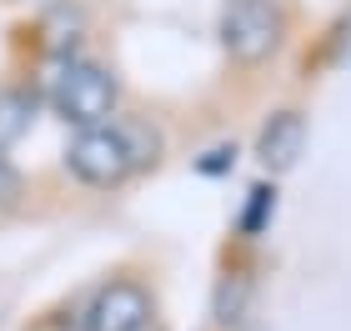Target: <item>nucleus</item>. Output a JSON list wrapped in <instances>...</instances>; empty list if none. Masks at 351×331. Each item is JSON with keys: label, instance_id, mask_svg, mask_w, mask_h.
Wrapping results in <instances>:
<instances>
[{"label": "nucleus", "instance_id": "1", "mask_svg": "<svg viewBox=\"0 0 351 331\" xmlns=\"http://www.w3.org/2000/svg\"><path fill=\"white\" fill-rule=\"evenodd\" d=\"M156 151H161V136L146 121H106L66 146V171L86 186H121L131 171L151 166Z\"/></svg>", "mask_w": 351, "mask_h": 331}, {"label": "nucleus", "instance_id": "2", "mask_svg": "<svg viewBox=\"0 0 351 331\" xmlns=\"http://www.w3.org/2000/svg\"><path fill=\"white\" fill-rule=\"evenodd\" d=\"M51 101H56L60 116L71 125H81V131L106 125L110 110H116V75L106 66H95V60H66V66L56 71V81H51Z\"/></svg>", "mask_w": 351, "mask_h": 331}, {"label": "nucleus", "instance_id": "3", "mask_svg": "<svg viewBox=\"0 0 351 331\" xmlns=\"http://www.w3.org/2000/svg\"><path fill=\"white\" fill-rule=\"evenodd\" d=\"M281 30H286V21L271 0H226V10H221V45L246 66H256V60L276 51Z\"/></svg>", "mask_w": 351, "mask_h": 331}, {"label": "nucleus", "instance_id": "4", "mask_svg": "<svg viewBox=\"0 0 351 331\" xmlns=\"http://www.w3.org/2000/svg\"><path fill=\"white\" fill-rule=\"evenodd\" d=\"M151 321V296L141 281H110L86 306V331H136Z\"/></svg>", "mask_w": 351, "mask_h": 331}, {"label": "nucleus", "instance_id": "5", "mask_svg": "<svg viewBox=\"0 0 351 331\" xmlns=\"http://www.w3.org/2000/svg\"><path fill=\"white\" fill-rule=\"evenodd\" d=\"M301 140H306V121H301L296 110H276V116L261 125V140H256L261 166H266V171H286V166H296Z\"/></svg>", "mask_w": 351, "mask_h": 331}, {"label": "nucleus", "instance_id": "6", "mask_svg": "<svg viewBox=\"0 0 351 331\" xmlns=\"http://www.w3.org/2000/svg\"><path fill=\"white\" fill-rule=\"evenodd\" d=\"M30 121H36V96L21 90V86L0 90V151L15 146V140L30 131Z\"/></svg>", "mask_w": 351, "mask_h": 331}, {"label": "nucleus", "instance_id": "7", "mask_svg": "<svg viewBox=\"0 0 351 331\" xmlns=\"http://www.w3.org/2000/svg\"><path fill=\"white\" fill-rule=\"evenodd\" d=\"M241 306H246V276L221 281V291H216V317L231 326V321H241Z\"/></svg>", "mask_w": 351, "mask_h": 331}, {"label": "nucleus", "instance_id": "8", "mask_svg": "<svg viewBox=\"0 0 351 331\" xmlns=\"http://www.w3.org/2000/svg\"><path fill=\"white\" fill-rule=\"evenodd\" d=\"M271 211H276V191H271V186H256V191H251V206H246V216H241V226L256 236V231L266 226Z\"/></svg>", "mask_w": 351, "mask_h": 331}, {"label": "nucleus", "instance_id": "9", "mask_svg": "<svg viewBox=\"0 0 351 331\" xmlns=\"http://www.w3.org/2000/svg\"><path fill=\"white\" fill-rule=\"evenodd\" d=\"M331 60H337V66H351V15L337 25V36H331Z\"/></svg>", "mask_w": 351, "mask_h": 331}, {"label": "nucleus", "instance_id": "10", "mask_svg": "<svg viewBox=\"0 0 351 331\" xmlns=\"http://www.w3.org/2000/svg\"><path fill=\"white\" fill-rule=\"evenodd\" d=\"M21 196V176H15V166L0 156V201H15Z\"/></svg>", "mask_w": 351, "mask_h": 331}, {"label": "nucleus", "instance_id": "11", "mask_svg": "<svg viewBox=\"0 0 351 331\" xmlns=\"http://www.w3.org/2000/svg\"><path fill=\"white\" fill-rule=\"evenodd\" d=\"M231 156H236V151H226V146H221V151H211V161H201V171H221V166L231 161Z\"/></svg>", "mask_w": 351, "mask_h": 331}, {"label": "nucleus", "instance_id": "12", "mask_svg": "<svg viewBox=\"0 0 351 331\" xmlns=\"http://www.w3.org/2000/svg\"><path fill=\"white\" fill-rule=\"evenodd\" d=\"M136 331H161V321H141Z\"/></svg>", "mask_w": 351, "mask_h": 331}]
</instances>
